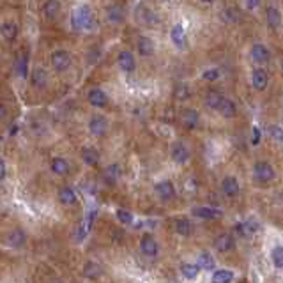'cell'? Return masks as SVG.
<instances>
[{"instance_id":"cell-39","label":"cell","mask_w":283,"mask_h":283,"mask_svg":"<svg viewBox=\"0 0 283 283\" xmlns=\"http://www.w3.org/2000/svg\"><path fill=\"white\" fill-rule=\"evenodd\" d=\"M220 112H221V115H223V117H227V119H232V117H235V113H237V108H235L234 101H230V99H227V97H225L223 106H221Z\"/></svg>"},{"instance_id":"cell-4","label":"cell","mask_w":283,"mask_h":283,"mask_svg":"<svg viewBox=\"0 0 283 283\" xmlns=\"http://www.w3.org/2000/svg\"><path fill=\"white\" fill-rule=\"evenodd\" d=\"M71 66V55L66 50H57L52 53V67L57 73H64Z\"/></svg>"},{"instance_id":"cell-24","label":"cell","mask_w":283,"mask_h":283,"mask_svg":"<svg viewBox=\"0 0 283 283\" xmlns=\"http://www.w3.org/2000/svg\"><path fill=\"white\" fill-rule=\"evenodd\" d=\"M94 220H96V211H90L89 214L85 216V220L82 221L80 228H78V241H83V239L87 237V234H89L90 228H92Z\"/></svg>"},{"instance_id":"cell-13","label":"cell","mask_w":283,"mask_h":283,"mask_svg":"<svg viewBox=\"0 0 283 283\" xmlns=\"http://www.w3.org/2000/svg\"><path fill=\"white\" fill-rule=\"evenodd\" d=\"M267 73H265L262 67H257V69H253V73H251V85H253L255 90H258V92H262V90H265V87H267Z\"/></svg>"},{"instance_id":"cell-38","label":"cell","mask_w":283,"mask_h":283,"mask_svg":"<svg viewBox=\"0 0 283 283\" xmlns=\"http://www.w3.org/2000/svg\"><path fill=\"white\" fill-rule=\"evenodd\" d=\"M200 265L198 264H183L181 265V274L188 279H195L198 276V271H200Z\"/></svg>"},{"instance_id":"cell-49","label":"cell","mask_w":283,"mask_h":283,"mask_svg":"<svg viewBox=\"0 0 283 283\" xmlns=\"http://www.w3.org/2000/svg\"><path fill=\"white\" fill-rule=\"evenodd\" d=\"M0 117H2V119L8 117V106H6V103L0 104Z\"/></svg>"},{"instance_id":"cell-9","label":"cell","mask_w":283,"mask_h":283,"mask_svg":"<svg viewBox=\"0 0 283 283\" xmlns=\"http://www.w3.org/2000/svg\"><path fill=\"white\" fill-rule=\"evenodd\" d=\"M89 129H90V133L94 134V136H104L106 134V131H108V120L104 119L103 115H96V117H92L90 119V122H89Z\"/></svg>"},{"instance_id":"cell-6","label":"cell","mask_w":283,"mask_h":283,"mask_svg":"<svg viewBox=\"0 0 283 283\" xmlns=\"http://www.w3.org/2000/svg\"><path fill=\"white\" fill-rule=\"evenodd\" d=\"M117 62H119V67L124 73H133V71L136 69V60H134V55L129 50H122V52L117 55Z\"/></svg>"},{"instance_id":"cell-34","label":"cell","mask_w":283,"mask_h":283,"mask_svg":"<svg viewBox=\"0 0 283 283\" xmlns=\"http://www.w3.org/2000/svg\"><path fill=\"white\" fill-rule=\"evenodd\" d=\"M175 232L179 235H183V237H188V235H191V232H193V225H191V221L186 220V218H179V220L175 221Z\"/></svg>"},{"instance_id":"cell-28","label":"cell","mask_w":283,"mask_h":283,"mask_svg":"<svg viewBox=\"0 0 283 283\" xmlns=\"http://www.w3.org/2000/svg\"><path fill=\"white\" fill-rule=\"evenodd\" d=\"M138 53H140L142 57H151L154 53V43L151 38H147V36H142L140 39H138Z\"/></svg>"},{"instance_id":"cell-26","label":"cell","mask_w":283,"mask_h":283,"mask_svg":"<svg viewBox=\"0 0 283 283\" xmlns=\"http://www.w3.org/2000/svg\"><path fill=\"white\" fill-rule=\"evenodd\" d=\"M0 32H2L6 41H15L18 38V25L15 22H4L0 27Z\"/></svg>"},{"instance_id":"cell-25","label":"cell","mask_w":283,"mask_h":283,"mask_svg":"<svg viewBox=\"0 0 283 283\" xmlns=\"http://www.w3.org/2000/svg\"><path fill=\"white\" fill-rule=\"evenodd\" d=\"M59 200L62 202L64 205H75L76 204V191L73 190L71 186H64V188H60V191H59Z\"/></svg>"},{"instance_id":"cell-29","label":"cell","mask_w":283,"mask_h":283,"mask_svg":"<svg viewBox=\"0 0 283 283\" xmlns=\"http://www.w3.org/2000/svg\"><path fill=\"white\" fill-rule=\"evenodd\" d=\"M43 13L48 20L57 18V15L60 13V0H46L43 6Z\"/></svg>"},{"instance_id":"cell-2","label":"cell","mask_w":283,"mask_h":283,"mask_svg":"<svg viewBox=\"0 0 283 283\" xmlns=\"http://www.w3.org/2000/svg\"><path fill=\"white\" fill-rule=\"evenodd\" d=\"M253 179L260 184H267L274 179V168L267 161H257L253 167Z\"/></svg>"},{"instance_id":"cell-12","label":"cell","mask_w":283,"mask_h":283,"mask_svg":"<svg viewBox=\"0 0 283 283\" xmlns=\"http://www.w3.org/2000/svg\"><path fill=\"white\" fill-rule=\"evenodd\" d=\"M235 241L230 234H220L214 239V248H216L220 253H228V251L234 250Z\"/></svg>"},{"instance_id":"cell-30","label":"cell","mask_w":283,"mask_h":283,"mask_svg":"<svg viewBox=\"0 0 283 283\" xmlns=\"http://www.w3.org/2000/svg\"><path fill=\"white\" fill-rule=\"evenodd\" d=\"M101 272H103L101 265L96 264V262H92V260L85 262V265H83V276L89 278V279H97L101 276Z\"/></svg>"},{"instance_id":"cell-45","label":"cell","mask_w":283,"mask_h":283,"mask_svg":"<svg viewBox=\"0 0 283 283\" xmlns=\"http://www.w3.org/2000/svg\"><path fill=\"white\" fill-rule=\"evenodd\" d=\"M260 138H262L260 129L255 126L253 129H251V144H253V146H258V144H260Z\"/></svg>"},{"instance_id":"cell-40","label":"cell","mask_w":283,"mask_h":283,"mask_svg":"<svg viewBox=\"0 0 283 283\" xmlns=\"http://www.w3.org/2000/svg\"><path fill=\"white\" fill-rule=\"evenodd\" d=\"M174 96H175V99L177 101H184V99H188L190 97V89H188V85L186 83H179V85L175 87V90H174Z\"/></svg>"},{"instance_id":"cell-35","label":"cell","mask_w":283,"mask_h":283,"mask_svg":"<svg viewBox=\"0 0 283 283\" xmlns=\"http://www.w3.org/2000/svg\"><path fill=\"white\" fill-rule=\"evenodd\" d=\"M52 172L57 175H66L67 172H69V163H67L64 158H53L52 160Z\"/></svg>"},{"instance_id":"cell-19","label":"cell","mask_w":283,"mask_h":283,"mask_svg":"<svg viewBox=\"0 0 283 283\" xmlns=\"http://www.w3.org/2000/svg\"><path fill=\"white\" fill-rule=\"evenodd\" d=\"M221 191H223V195H227V197H237L239 195L237 179L232 177V175H227V177L221 181Z\"/></svg>"},{"instance_id":"cell-48","label":"cell","mask_w":283,"mask_h":283,"mask_svg":"<svg viewBox=\"0 0 283 283\" xmlns=\"http://www.w3.org/2000/svg\"><path fill=\"white\" fill-rule=\"evenodd\" d=\"M112 239H113V242H120V241H122V232H120V230H113L112 232Z\"/></svg>"},{"instance_id":"cell-20","label":"cell","mask_w":283,"mask_h":283,"mask_svg":"<svg viewBox=\"0 0 283 283\" xmlns=\"http://www.w3.org/2000/svg\"><path fill=\"white\" fill-rule=\"evenodd\" d=\"M181 119H183L184 127L190 131L198 126V112L195 108H184L181 113Z\"/></svg>"},{"instance_id":"cell-3","label":"cell","mask_w":283,"mask_h":283,"mask_svg":"<svg viewBox=\"0 0 283 283\" xmlns=\"http://www.w3.org/2000/svg\"><path fill=\"white\" fill-rule=\"evenodd\" d=\"M140 250L146 257L154 258V257H158V253H160V244H158V241L153 237V235L146 234V235H142V239H140Z\"/></svg>"},{"instance_id":"cell-31","label":"cell","mask_w":283,"mask_h":283,"mask_svg":"<svg viewBox=\"0 0 283 283\" xmlns=\"http://www.w3.org/2000/svg\"><path fill=\"white\" fill-rule=\"evenodd\" d=\"M197 264L200 265L202 269H205V271H214V258H212V255L209 253V251H200L197 257Z\"/></svg>"},{"instance_id":"cell-16","label":"cell","mask_w":283,"mask_h":283,"mask_svg":"<svg viewBox=\"0 0 283 283\" xmlns=\"http://www.w3.org/2000/svg\"><path fill=\"white\" fill-rule=\"evenodd\" d=\"M30 82H32V85L36 87V89H39V90L46 89V85H48V73H46L45 69H41V67H38V69L32 71Z\"/></svg>"},{"instance_id":"cell-32","label":"cell","mask_w":283,"mask_h":283,"mask_svg":"<svg viewBox=\"0 0 283 283\" xmlns=\"http://www.w3.org/2000/svg\"><path fill=\"white\" fill-rule=\"evenodd\" d=\"M235 234L241 237H250L253 232H257V223L253 225V221H246V223H237L234 227Z\"/></svg>"},{"instance_id":"cell-1","label":"cell","mask_w":283,"mask_h":283,"mask_svg":"<svg viewBox=\"0 0 283 283\" xmlns=\"http://www.w3.org/2000/svg\"><path fill=\"white\" fill-rule=\"evenodd\" d=\"M73 27L76 30H92L96 27V20H94V13L90 6H80L73 15Z\"/></svg>"},{"instance_id":"cell-23","label":"cell","mask_w":283,"mask_h":283,"mask_svg":"<svg viewBox=\"0 0 283 283\" xmlns=\"http://www.w3.org/2000/svg\"><path fill=\"white\" fill-rule=\"evenodd\" d=\"M193 214L197 218H200V220H216V218L221 216V211L212 207H195Z\"/></svg>"},{"instance_id":"cell-10","label":"cell","mask_w":283,"mask_h":283,"mask_svg":"<svg viewBox=\"0 0 283 283\" xmlns=\"http://www.w3.org/2000/svg\"><path fill=\"white\" fill-rule=\"evenodd\" d=\"M27 73H29V52L23 50L15 59V75L18 78H27Z\"/></svg>"},{"instance_id":"cell-43","label":"cell","mask_w":283,"mask_h":283,"mask_svg":"<svg viewBox=\"0 0 283 283\" xmlns=\"http://www.w3.org/2000/svg\"><path fill=\"white\" fill-rule=\"evenodd\" d=\"M269 134H271L272 140L283 142V127L278 126V124H272V126H269Z\"/></svg>"},{"instance_id":"cell-21","label":"cell","mask_w":283,"mask_h":283,"mask_svg":"<svg viewBox=\"0 0 283 283\" xmlns=\"http://www.w3.org/2000/svg\"><path fill=\"white\" fill-rule=\"evenodd\" d=\"M119 175H120L119 165H108V167L103 170V181H104V184H108V186H115L117 181H119Z\"/></svg>"},{"instance_id":"cell-46","label":"cell","mask_w":283,"mask_h":283,"mask_svg":"<svg viewBox=\"0 0 283 283\" xmlns=\"http://www.w3.org/2000/svg\"><path fill=\"white\" fill-rule=\"evenodd\" d=\"M258 4H260V0H244V6L246 9H250V11H253V9L258 8Z\"/></svg>"},{"instance_id":"cell-41","label":"cell","mask_w":283,"mask_h":283,"mask_svg":"<svg viewBox=\"0 0 283 283\" xmlns=\"http://www.w3.org/2000/svg\"><path fill=\"white\" fill-rule=\"evenodd\" d=\"M271 258H272V264H274L276 267H279V269L283 267V246H276L271 253Z\"/></svg>"},{"instance_id":"cell-11","label":"cell","mask_w":283,"mask_h":283,"mask_svg":"<svg viewBox=\"0 0 283 283\" xmlns=\"http://www.w3.org/2000/svg\"><path fill=\"white\" fill-rule=\"evenodd\" d=\"M87 101L92 104L94 108H104L108 104V96L104 94V90L101 89H92L87 94Z\"/></svg>"},{"instance_id":"cell-37","label":"cell","mask_w":283,"mask_h":283,"mask_svg":"<svg viewBox=\"0 0 283 283\" xmlns=\"http://www.w3.org/2000/svg\"><path fill=\"white\" fill-rule=\"evenodd\" d=\"M234 279V272L228 271V269H216L212 272V281L214 283H227Z\"/></svg>"},{"instance_id":"cell-36","label":"cell","mask_w":283,"mask_h":283,"mask_svg":"<svg viewBox=\"0 0 283 283\" xmlns=\"http://www.w3.org/2000/svg\"><path fill=\"white\" fill-rule=\"evenodd\" d=\"M221 20L225 23H237L241 22V11L237 8H227L221 11Z\"/></svg>"},{"instance_id":"cell-8","label":"cell","mask_w":283,"mask_h":283,"mask_svg":"<svg viewBox=\"0 0 283 283\" xmlns=\"http://www.w3.org/2000/svg\"><path fill=\"white\" fill-rule=\"evenodd\" d=\"M170 154H172V160L177 165H184L190 160V151H188V147L184 146L183 142H175L174 146H172Z\"/></svg>"},{"instance_id":"cell-52","label":"cell","mask_w":283,"mask_h":283,"mask_svg":"<svg viewBox=\"0 0 283 283\" xmlns=\"http://www.w3.org/2000/svg\"><path fill=\"white\" fill-rule=\"evenodd\" d=\"M281 71H283V59H281Z\"/></svg>"},{"instance_id":"cell-47","label":"cell","mask_w":283,"mask_h":283,"mask_svg":"<svg viewBox=\"0 0 283 283\" xmlns=\"http://www.w3.org/2000/svg\"><path fill=\"white\" fill-rule=\"evenodd\" d=\"M6 174H8V167H6V160H0V181L6 179Z\"/></svg>"},{"instance_id":"cell-50","label":"cell","mask_w":283,"mask_h":283,"mask_svg":"<svg viewBox=\"0 0 283 283\" xmlns=\"http://www.w3.org/2000/svg\"><path fill=\"white\" fill-rule=\"evenodd\" d=\"M16 133H18V126H16V124H13V126H11V131H9V134H11V136H15Z\"/></svg>"},{"instance_id":"cell-51","label":"cell","mask_w":283,"mask_h":283,"mask_svg":"<svg viewBox=\"0 0 283 283\" xmlns=\"http://www.w3.org/2000/svg\"><path fill=\"white\" fill-rule=\"evenodd\" d=\"M200 2H204V4H211V2H214V0H200Z\"/></svg>"},{"instance_id":"cell-33","label":"cell","mask_w":283,"mask_h":283,"mask_svg":"<svg viewBox=\"0 0 283 283\" xmlns=\"http://www.w3.org/2000/svg\"><path fill=\"white\" fill-rule=\"evenodd\" d=\"M265 15H267V27L269 29H278L279 25H281V13L278 11L276 8H267V11H265Z\"/></svg>"},{"instance_id":"cell-42","label":"cell","mask_w":283,"mask_h":283,"mask_svg":"<svg viewBox=\"0 0 283 283\" xmlns=\"http://www.w3.org/2000/svg\"><path fill=\"white\" fill-rule=\"evenodd\" d=\"M117 220L122 225H131L133 223V214L126 209H117Z\"/></svg>"},{"instance_id":"cell-27","label":"cell","mask_w":283,"mask_h":283,"mask_svg":"<svg viewBox=\"0 0 283 283\" xmlns=\"http://www.w3.org/2000/svg\"><path fill=\"white\" fill-rule=\"evenodd\" d=\"M82 160L87 167H96L99 163V153L92 147H83L82 149Z\"/></svg>"},{"instance_id":"cell-14","label":"cell","mask_w":283,"mask_h":283,"mask_svg":"<svg viewBox=\"0 0 283 283\" xmlns=\"http://www.w3.org/2000/svg\"><path fill=\"white\" fill-rule=\"evenodd\" d=\"M106 20H108L110 23H113V25H119V23H122L124 20H126V11H124L119 4L108 6V8H106Z\"/></svg>"},{"instance_id":"cell-44","label":"cell","mask_w":283,"mask_h":283,"mask_svg":"<svg viewBox=\"0 0 283 283\" xmlns=\"http://www.w3.org/2000/svg\"><path fill=\"white\" fill-rule=\"evenodd\" d=\"M218 78H220V71L218 69H207L204 73V80H207V82H214Z\"/></svg>"},{"instance_id":"cell-22","label":"cell","mask_w":283,"mask_h":283,"mask_svg":"<svg viewBox=\"0 0 283 283\" xmlns=\"http://www.w3.org/2000/svg\"><path fill=\"white\" fill-rule=\"evenodd\" d=\"M251 59L258 64H265L271 59V52L264 45H253V48H251Z\"/></svg>"},{"instance_id":"cell-15","label":"cell","mask_w":283,"mask_h":283,"mask_svg":"<svg viewBox=\"0 0 283 283\" xmlns=\"http://www.w3.org/2000/svg\"><path fill=\"white\" fill-rule=\"evenodd\" d=\"M170 39H172V43H174L175 46L179 50H184L186 48V32H184V27L183 25H174V29L170 30Z\"/></svg>"},{"instance_id":"cell-17","label":"cell","mask_w":283,"mask_h":283,"mask_svg":"<svg viewBox=\"0 0 283 283\" xmlns=\"http://www.w3.org/2000/svg\"><path fill=\"white\" fill-rule=\"evenodd\" d=\"M6 242H8L9 248H22V246L27 242L25 232L20 230V228H15V230L9 232V234H8V237H6Z\"/></svg>"},{"instance_id":"cell-18","label":"cell","mask_w":283,"mask_h":283,"mask_svg":"<svg viewBox=\"0 0 283 283\" xmlns=\"http://www.w3.org/2000/svg\"><path fill=\"white\" fill-rule=\"evenodd\" d=\"M223 94L218 92V90H209L207 94H205V104H207V108L211 110H221V106H223Z\"/></svg>"},{"instance_id":"cell-5","label":"cell","mask_w":283,"mask_h":283,"mask_svg":"<svg viewBox=\"0 0 283 283\" xmlns=\"http://www.w3.org/2000/svg\"><path fill=\"white\" fill-rule=\"evenodd\" d=\"M154 191H156V195L161 198L163 202H170L175 198V186L170 183V181H161V183H158L156 186H154Z\"/></svg>"},{"instance_id":"cell-7","label":"cell","mask_w":283,"mask_h":283,"mask_svg":"<svg viewBox=\"0 0 283 283\" xmlns=\"http://www.w3.org/2000/svg\"><path fill=\"white\" fill-rule=\"evenodd\" d=\"M136 20L142 25H149V27L160 23V18H158L156 13H153L149 8H146V6H138L136 8Z\"/></svg>"}]
</instances>
